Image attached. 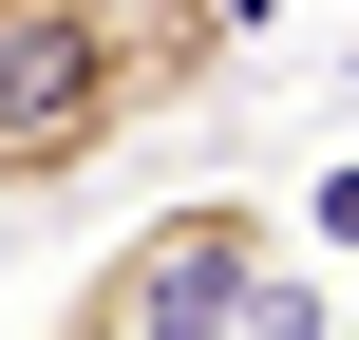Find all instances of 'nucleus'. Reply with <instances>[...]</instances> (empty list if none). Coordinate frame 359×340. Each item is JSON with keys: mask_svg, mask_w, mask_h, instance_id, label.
Listing matches in <instances>:
<instances>
[{"mask_svg": "<svg viewBox=\"0 0 359 340\" xmlns=\"http://www.w3.org/2000/svg\"><path fill=\"white\" fill-rule=\"evenodd\" d=\"M265 265H284V208H265V189H170V208H133V227L76 265V303L38 340H246Z\"/></svg>", "mask_w": 359, "mask_h": 340, "instance_id": "nucleus-1", "label": "nucleus"}, {"mask_svg": "<svg viewBox=\"0 0 359 340\" xmlns=\"http://www.w3.org/2000/svg\"><path fill=\"white\" fill-rule=\"evenodd\" d=\"M133 132H151V76H133V19H114V0H76V19H0V208L95 189Z\"/></svg>", "mask_w": 359, "mask_h": 340, "instance_id": "nucleus-2", "label": "nucleus"}, {"mask_svg": "<svg viewBox=\"0 0 359 340\" xmlns=\"http://www.w3.org/2000/svg\"><path fill=\"white\" fill-rule=\"evenodd\" d=\"M133 19V76H151V114H208L227 76H246V0H114Z\"/></svg>", "mask_w": 359, "mask_h": 340, "instance_id": "nucleus-3", "label": "nucleus"}]
</instances>
